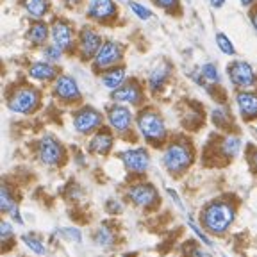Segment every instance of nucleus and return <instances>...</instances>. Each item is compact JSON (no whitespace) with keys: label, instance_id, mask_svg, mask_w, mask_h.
Instances as JSON below:
<instances>
[{"label":"nucleus","instance_id":"obj_1","mask_svg":"<svg viewBox=\"0 0 257 257\" xmlns=\"http://www.w3.org/2000/svg\"><path fill=\"white\" fill-rule=\"evenodd\" d=\"M236 220V207L227 200L209 202L200 213V221L204 230L214 236H221L230 229Z\"/></svg>","mask_w":257,"mask_h":257},{"label":"nucleus","instance_id":"obj_2","mask_svg":"<svg viewBox=\"0 0 257 257\" xmlns=\"http://www.w3.org/2000/svg\"><path fill=\"white\" fill-rule=\"evenodd\" d=\"M195 161V150L193 145L184 138H177L166 143L163 150V166L172 177H181L189 170Z\"/></svg>","mask_w":257,"mask_h":257},{"label":"nucleus","instance_id":"obj_3","mask_svg":"<svg viewBox=\"0 0 257 257\" xmlns=\"http://www.w3.org/2000/svg\"><path fill=\"white\" fill-rule=\"evenodd\" d=\"M136 128L140 136L152 147H159L168 138V128H166L165 118L152 107L141 109L136 114Z\"/></svg>","mask_w":257,"mask_h":257},{"label":"nucleus","instance_id":"obj_4","mask_svg":"<svg viewBox=\"0 0 257 257\" xmlns=\"http://www.w3.org/2000/svg\"><path fill=\"white\" fill-rule=\"evenodd\" d=\"M8 107L16 114H32L41 104V91L36 86L20 84L8 93Z\"/></svg>","mask_w":257,"mask_h":257},{"label":"nucleus","instance_id":"obj_5","mask_svg":"<svg viewBox=\"0 0 257 257\" xmlns=\"http://www.w3.org/2000/svg\"><path fill=\"white\" fill-rule=\"evenodd\" d=\"M125 48L116 40H104L102 47L98 48L96 56L91 61V68L95 73H104L105 70L114 68L123 61Z\"/></svg>","mask_w":257,"mask_h":257},{"label":"nucleus","instance_id":"obj_6","mask_svg":"<svg viewBox=\"0 0 257 257\" xmlns=\"http://www.w3.org/2000/svg\"><path fill=\"white\" fill-rule=\"evenodd\" d=\"M105 120H107V123H109V128H111L116 136H127V134L133 131L136 116H134V112L131 111L128 105L112 102V104L107 105V109H105Z\"/></svg>","mask_w":257,"mask_h":257},{"label":"nucleus","instance_id":"obj_7","mask_svg":"<svg viewBox=\"0 0 257 257\" xmlns=\"http://www.w3.org/2000/svg\"><path fill=\"white\" fill-rule=\"evenodd\" d=\"M104 114L98 109L91 107V105H82L72 114V125L75 128V133L82 134V136H91L98 128H102L104 123Z\"/></svg>","mask_w":257,"mask_h":257},{"label":"nucleus","instance_id":"obj_8","mask_svg":"<svg viewBox=\"0 0 257 257\" xmlns=\"http://www.w3.org/2000/svg\"><path fill=\"white\" fill-rule=\"evenodd\" d=\"M36 156H38V159H40V163H43L45 166L56 168V166L63 165L66 152H64L63 143H61L54 134H45V136L38 141Z\"/></svg>","mask_w":257,"mask_h":257},{"label":"nucleus","instance_id":"obj_9","mask_svg":"<svg viewBox=\"0 0 257 257\" xmlns=\"http://www.w3.org/2000/svg\"><path fill=\"white\" fill-rule=\"evenodd\" d=\"M227 77L236 89H250L257 84V73L250 63L234 59L227 64Z\"/></svg>","mask_w":257,"mask_h":257},{"label":"nucleus","instance_id":"obj_10","mask_svg":"<svg viewBox=\"0 0 257 257\" xmlns=\"http://www.w3.org/2000/svg\"><path fill=\"white\" fill-rule=\"evenodd\" d=\"M52 93L56 96V100H59L64 105H73L79 104L82 100V93L77 84V80L68 73H61L56 80L52 82Z\"/></svg>","mask_w":257,"mask_h":257},{"label":"nucleus","instance_id":"obj_11","mask_svg":"<svg viewBox=\"0 0 257 257\" xmlns=\"http://www.w3.org/2000/svg\"><path fill=\"white\" fill-rule=\"evenodd\" d=\"M102 43H104V40H102V36L93 27L84 25V27L77 32L75 48H77V54H79V57L82 61H93V57L96 56V52H98V48L102 47Z\"/></svg>","mask_w":257,"mask_h":257},{"label":"nucleus","instance_id":"obj_12","mask_svg":"<svg viewBox=\"0 0 257 257\" xmlns=\"http://www.w3.org/2000/svg\"><path fill=\"white\" fill-rule=\"evenodd\" d=\"M50 40L54 45L63 48L66 54H70L77 45L75 29L66 18H56L50 24Z\"/></svg>","mask_w":257,"mask_h":257},{"label":"nucleus","instance_id":"obj_13","mask_svg":"<svg viewBox=\"0 0 257 257\" xmlns=\"http://www.w3.org/2000/svg\"><path fill=\"white\" fill-rule=\"evenodd\" d=\"M125 197L131 204L141 209H152L159 202V193L150 182H136L131 184L125 193Z\"/></svg>","mask_w":257,"mask_h":257},{"label":"nucleus","instance_id":"obj_14","mask_svg":"<svg viewBox=\"0 0 257 257\" xmlns=\"http://www.w3.org/2000/svg\"><path fill=\"white\" fill-rule=\"evenodd\" d=\"M111 100L118 102L123 105H133V107H140L145 102V89L141 86L140 80L131 79L127 80L121 88L111 91Z\"/></svg>","mask_w":257,"mask_h":257},{"label":"nucleus","instance_id":"obj_15","mask_svg":"<svg viewBox=\"0 0 257 257\" xmlns=\"http://www.w3.org/2000/svg\"><path fill=\"white\" fill-rule=\"evenodd\" d=\"M118 6L114 0H88L86 18L95 24H111L116 20Z\"/></svg>","mask_w":257,"mask_h":257},{"label":"nucleus","instance_id":"obj_16","mask_svg":"<svg viewBox=\"0 0 257 257\" xmlns=\"http://www.w3.org/2000/svg\"><path fill=\"white\" fill-rule=\"evenodd\" d=\"M120 161L123 163L125 170L134 175H143L150 168V156L145 147H134L120 152Z\"/></svg>","mask_w":257,"mask_h":257},{"label":"nucleus","instance_id":"obj_17","mask_svg":"<svg viewBox=\"0 0 257 257\" xmlns=\"http://www.w3.org/2000/svg\"><path fill=\"white\" fill-rule=\"evenodd\" d=\"M234 102H236L241 120H257V89H237Z\"/></svg>","mask_w":257,"mask_h":257},{"label":"nucleus","instance_id":"obj_18","mask_svg":"<svg viewBox=\"0 0 257 257\" xmlns=\"http://www.w3.org/2000/svg\"><path fill=\"white\" fill-rule=\"evenodd\" d=\"M59 68L50 61H34L29 64L27 68V77L36 82H54L59 77Z\"/></svg>","mask_w":257,"mask_h":257},{"label":"nucleus","instance_id":"obj_19","mask_svg":"<svg viewBox=\"0 0 257 257\" xmlns=\"http://www.w3.org/2000/svg\"><path fill=\"white\" fill-rule=\"evenodd\" d=\"M114 145V134L111 128H98L95 134H91V140L88 143V150L95 156H107Z\"/></svg>","mask_w":257,"mask_h":257},{"label":"nucleus","instance_id":"obj_20","mask_svg":"<svg viewBox=\"0 0 257 257\" xmlns=\"http://www.w3.org/2000/svg\"><path fill=\"white\" fill-rule=\"evenodd\" d=\"M170 77H172V64L168 61H163V63L156 64L149 73V79H147V86H149L150 91L157 93L168 84Z\"/></svg>","mask_w":257,"mask_h":257},{"label":"nucleus","instance_id":"obj_21","mask_svg":"<svg viewBox=\"0 0 257 257\" xmlns=\"http://www.w3.org/2000/svg\"><path fill=\"white\" fill-rule=\"evenodd\" d=\"M25 38L32 47H43L50 40V25L43 20H32L27 27Z\"/></svg>","mask_w":257,"mask_h":257},{"label":"nucleus","instance_id":"obj_22","mask_svg":"<svg viewBox=\"0 0 257 257\" xmlns=\"http://www.w3.org/2000/svg\"><path fill=\"white\" fill-rule=\"evenodd\" d=\"M100 75H102V84H104L109 91H114V89L121 88V86L127 82V70H125V66H121V64H118L114 68L105 70Z\"/></svg>","mask_w":257,"mask_h":257},{"label":"nucleus","instance_id":"obj_23","mask_svg":"<svg viewBox=\"0 0 257 257\" xmlns=\"http://www.w3.org/2000/svg\"><path fill=\"white\" fill-rule=\"evenodd\" d=\"M22 8L32 20H41L50 9V2L48 0H22Z\"/></svg>","mask_w":257,"mask_h":257},{"label":"nucleus","instance_id":"obj_24","mask_svg":"<svg viewBox=\"0 0 257 257\" xmlns=\"http://www.w3.org/2000/svg\"><path fill=\"white\" fill-rule=\"evenodd\" d=\"M198 73L202 77V86H205L209 91L211 86H216L221 82V75H220V70L214 63H205L202 64L200 68H198Z\"/></svg>","mask_w":257,"mask_h":257},{"label":"nucleus","instance_id":"obj_25","mask_svg":"<svg viewBox=\"0 0 257 257\" xmlns=\"http://www.w3.org/2000/svg\"><path fill=\"white\" fill-rule=\"evenodd\" d=\"M220 152L225 159H234L241 152V140L234 134H227L220 141Z\"/></svg>","mask_w":257,"mask_h":257},{"label":"nucleus","instance_id":"obj_26","mask_svg":"<svg viewBox=\"0 0 257 257\" xmlns=\"http://www.w3.org/2000/svg\"><path fill=\"white\" fill-rule=\"evenodd\" d=\"M93 241H95L96 246L107 248V246H111L112 243H114V230L109 229L107 223L100 225V227L95 230V234H93Z\"/></svg>","mask_w":257,"mask_h":257},{"label":"nucleus","instance_id":"obj_27","mask_svg":"<svg viewBox=\"0 0 257 257\" xmlns=\"http://www.w3.org/2000/svg\"><path fill=\"white\" fill-rule=\"evenodd\" d=\"M22 241H24L25 246H27L31 252L36 253V255H45V253H47V246H45L43 239L38 237L36 234H24Z\"/></svg>","mask_w":257,"mask_h":257},{"label":"nucleus","instance_id":"obj_28","mask_svg":"<svg viewBox=\"0 0 257 257\" xmlns=\"http://www.w3.org/2000/svg\"><path fill=\"white\" fill-rule=\"evenodd\" d=\"M214 41H216V47L220 48L221 54H225V56H230V57L236 56V47H234V41L230 40L225 32H216Z\"/></svg>","mask_w":257,"mask_h":257},{"label":"nucleus","instance_id":"obj_29","mask_svg":"<svg viewBox=\"0 0 257 257\" xmlns=\"http://www.w3.org/2000/svg\"><path fill=\"white\" fill-rule=\"evenodd\" d=\"M15 207L16 200L13 197V191L9 189L8 184H2V189H0V209H2V213L9 214Z\"/></svg>","mask_w":257,"mask_h":257},{"label":"nucleus","instance_id":"obj_30","mask_svg":"<svg viewBox=\"0 0 257 257\" xmlns=\"http://www.w3.org/2000/svg\"><path fill=\"white\" fill-rule=\"evenodd\" d=\"M43 57H45V61H50V63H54V64H57L61 59H63V56L66 52H64L63 48L61 47H57V45H54V43H50V45H45L43 47Z\"/></svg>","mask_w":257,"mask_h":257},{"label":"nucleus","instance_id":"obj_31","mask_svg":"<svg viewBox=\"0 0 257 257\" xmlns=\"http://www.w3.org/2000/svg\"><path fill=\"white\" fill-rule=\"evenodd\" d=\"M127 6H128V9L136 15V18H140V20L147 22V20H150V18H154V13L150 11L145 4H140L138 0H128Z\"/></svg>","mask_w":257,"mask_h":257},{"label":"nucleus","instance_id":"obj_32","mask_svg":"<svg viewBox=\"0 0 257 257\" xmlns=\"http://www.w3.org/2000/svg\"><path fill=\"white\" fill-rule=\"evenodd\" d=\"M211 118H213V123L216 125L218 128H225L227 125L230 123V116L229 112L225 111L223 107H216L213 109V112H211Z\"/></svg>","mask_w":257,"mask_h":257},{"label":"nucleus","instance_id":"obj_33","mask_svg":"<svg viewBox=\"0 0 257 257\" xmlns=\"http://www.w3.org/2000/svg\"><path fill=\"white\" fill-rule=\"evenodd\" d=\"M152 2L159 9H163V11L170 13V15L181 11V0H152Z\"/></svg>","mask_w":257,"mask_h":257},{"label":"nucleus","instance_id":"obj_34","mask_svg":"<svg viewBox=\"0 0 257 257\" xmlns=\"http://www.w3.org/2000/svg\"><path fill=\"white\" fill-rule=\"evenodd\" d=\"M57 234L63 236L64 239L73 241V243H80V241H82V234H80V230L75 229V227H64V229L57 230Z\"/></svg>","mask_w":257,"mask_h":257},{"label":"nucleus","instance_id":"obj_35","mask_svg":"<svg viewBox=\"0 0 257 257\" xmlns=\"http://www.w3.org/2000/svg\"><path fill=\"white\" fill-rule=\"evenodd\" d=\"M188 225H189V229L193 230V234H195V236H197L198 239H200L205 246H213V241L209 239V237H207V234H205L204 230H202L200 227H198V225L195 223V221H193V220H188Z\"/></svg>","mask_w":257,"mask_h":257},{"label":"nucleus","instance_id":"obj_36","mask_svg":"<svg viewBox=\"0 0 257 257\" xmlns=\"http://www.w3.org/2000/svg\"><path fill=\"white\" fill-rule=\"evenodd\" d=\"M105 209H107L109 214H120L121 211H123V205L118 200H114V198H111V200H107V204H105Z\"/></svg>","mask_w":257,"mask_h":257},{"label":"nucleus","instance_id":"obj_37","mask_svg":"<svg viewBox=\"0 0 257 257\" xmlns=\"http://www.w3.org/2000/svg\"><path fill=\"white\" fill-rule=\"evenodd\" d=\"M0 236H2V241H9L13 237V225L9 221H2V225H0Z\"/></svg>","mask_w":257,"mask_h":257},{"label":"nucleus","instance_id":"obj_38","mask_svg":"<svg viewBox=\"0 0 257 257\" xmlns=\"http://www.w3.org/2000/svg\"><path fill=\"white\" fill-rule=\"evenodd\" d=\"M166 193H168L170 195V198H172L173 202H175V205L179 209H182V211H184V204H182V200H181V197H179V195H177V191L175 189H172V188H166Z\"/></svg>","mask_w":257,"mask_h":257},{"label":"nucleus","instance_id":"obj_39","mask_svg":"<svg viewBox=\"0 0 257 257\" xmlns=\"http://www.w3.org/2000/svg\"><path fill=\"white\" fill-rule=\"evenodd\" d=\"M248 163H250V168H252V172L257 175V149H252L248 154Z\"/></svg>","mask_w":257,"mask_h":257},{"label":"nucleus","instance_id":"obj_40","mask_svg":"<svg viewBox=\"0 0 257 257\" xmlns=\"http://www.w3.org/2000/svg\"><path fill=\"white\" fill-rule=\"evenodd\" d=\"M9 214H11V218H13V220H15L18 225H24V218H22L20 209H18V205H16V207L13 209V211H11V213H9Z\"/></svg>","mask_w":257,"mask_h":257},{"label":"nucleus","instance_id":"obj_41","mask_svg":"<svg viewBox=\"0 0 257 257\" xmlns=\"http://www.w3.org/2000/svg\"><path fill=\"white\" fill-rule=\"evenodd\" d=\"M250 24H252V27H253V31L257 32V8L253 9L252 13H250Z\"/></svg>","mask_w":257,"mask_h":257},{"label":"nucleus","instance_id":"obj_42","mask_svg":"<svg viewBox=\"0 0 257 257\" xmlns=\"http://www.w3.org/2000/svg\"><path fill=\"white\" fill-rule=\"evenodd\" d=\"M191 257H211V253H207L205 250H202V248H197V250H193Z\"/></svg>","mask_w":257,"mask_h":257},{"label":"nucleus","instance_id":"obj_43","mask_svg":"<svg viewBox=\"0 0 257 257\" xmlns=\"http://www.w3.org/2000/svg\"><path fill=\"white\" fill-rule=\"evenodd\" d=\"M225 4V0H211V6H213L214 9H221Z\"/></svg>","mask_w":257,"mask_h":257},{"label":"nucleus","instance_id":"obj_44","mask_svg":"<svg viewBox=\"0 0 257 257\" xmlns=\"http://www.w3.org/2000/svg\"><path fill=\"white\" fill-rule=\"evenodd\" d=\"M80 2H82V0H64V4L68 6V8H77Z\"/></svg>","mask_w":257,"mask_h":257},{"label":"nucleus","instance_id":"obj_45","mask_svg":"<svg viewBox=\"0 0 257 257\" xmlns=\"http://www.w3.org/2000/svg\"><path fill=\"white\" fill-rule=\"evenodd\" d=\"M241 2V6H243V8H250V6H253L257 2V0H239Z\"/></svg>","mask_w":257,"mask_h":257},{"label":"nucleus","instance_id":"obj_46","mask_svg":"<svg viewBox=\"0 0 257 257\" xmlns=\"http://www.w3.org/2000/svg\"><path fill=\"white\" fill-rule=\"evenodd\" d=\"M255 133H257V127H255Z\"/></svg>","mask_w":257,"mask_h":257}]
</instances>
